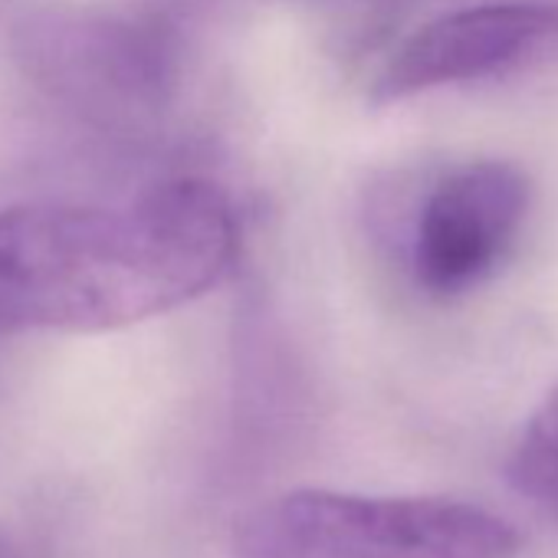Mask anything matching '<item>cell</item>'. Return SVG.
<instances>
[{
    "instance_id": "cell-6",
    "label": "cell",
    "mask_w": 558,
    "mask_h": 558,
    "mask_svg": "<svg viewBox=\"0 0 558 558\" xmlns=\"http://www.w3.org/2000/svg\"><path fill=\"white\" fill-rule=\"evenodd\" d=\"M509 480L525 496L558 506V391L532 414L509 453Z\"/></svg>"
},
{
    "instance_id": "cell-7",
    "label": "cell",
    "mask_w": 558,
    "mask_h": 558,
    "mask_svg": "<svg viewBox=\"0 0 558 558\" xmlns=\"http://www.w3.org/2000/svg\"><path fill=\"white\" fill-rule=\"evenodd\" d=\"M0 558H27L24 548L14 542V535H11L4 525H0Z\"/></svg>"
},
{
    "instance_id": "cell-3",
    "label": "cell",
    "mask_w": 558,
    "mask_h": 558,
    "mask_svg": "<svg viewBox=\"0 0 558 558\" xmlns=\"http://www.w3.org/2000/svg\"><path fill=\"white\" fill-rule=\"evenodd\" d=\"M27 76L106 129L155 122L178 86V44L165 21L112 11H44L17 31Z\"/></svg>"
},
{
    "instance_id": "cell-5",
    "label": "cell",
    "mask_w": 558,
    "mask_h": 558,
    "mask_svg": "<svg viewBox=\"0 0 558 558\" xmlns=\"http://www.w3.org/2000/svg\"><path fill=\"white\" fill-rule=\"evenodd\" d=\"M558 53V0H493L414 31L372 83V102L499 80Z\"/></svg>"
},
{
    "instance_id": "cell-1",
    "label": "cell",
    "mask_w": 558,
    "mask_h": 558,
    "mask_svg": "<svg viewBox=\"0 0 558 558\" xmlns=\"http://www.w3.org/2000/svg\"><path fill=\"white\" fill-rule=\"evenodd\" d=\"M240 230L223 187L178 178L125 207L0 210V336L112 332L214 290Z\"/></svg>"
},
{
    "instance_id": "cell-2",
    "label": "cell",
    "mask_w": 558,
    "mask_h": 558,
    "mask_svg": "<svg viewBox=\"0 0 558 558\" xmlns=\"http://www.w3.org/2000/svg\"><path fill=\"white\" fill-rule=\"evenodd\" d=\"M230 548L233 558H515L522 535L463 499L296 489L243 512Z\"/></svg>"
},
{
    "instance_id": "cell-4",
    "label": "cell",
    "mask_w": 558,
    "mask_h": 558,
    "mask_svg": "<svg viewBox=\"0 0 558 558\" xmlns=\"http://www.w3.org/2000/svg\"><path fill=\"white\" fill-rule=\"evenodd\" d=\"M532 207L529 174L499 158L444 171L411 230V272L427 296H466L509 259Z\"/></svg>"
}]
</instances>
